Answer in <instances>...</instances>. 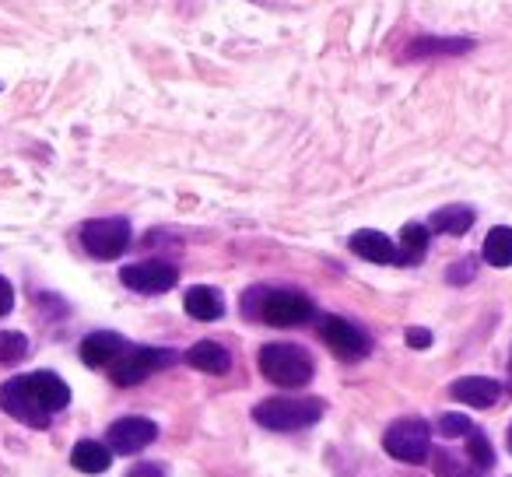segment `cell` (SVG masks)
I'll return each mask as SVG.
<instances>
[{
  "instance_id": "19",
  "label": "cell",
  "mask_w": 512,
  "mask_h": 477,
  "mask_svg": "<svg viewBox=\"0 0 512 477\" xmlns=\"http://www.w3.org/2000/svg\"><path fill=\"white\" fill-rule=\"evenodd\" d=\"M481 257L488 260L491 267H512V228L509 225H498L484 235Z\"/></svg>"
},
{
  "instance_id": "7",
  "label": "cell",
  "mask_w": 512,
  "mask_h": 477,
  "mask_svg": "<svg viewBox=\"0 0 512 477\" xmlns=\"http://www.w3.org/2000/svg\"><path fill=\"white\" fill-rule=\"evenodd\" d=\"M172 362H176V351L169 348H127L109 365V376L116 386H137L148 376H155L158 369H169Z\"/></svg>"
},
{
  "instance_id": "2",
  "label": "cell",
  "mask_w": 512,
  "mask_h": 477,
  "mask_svg": "<svg viewBox=\"0 0 512 477\" xmlns=\"http://www.w3.org/2000/svg\"><path fill=\"white\" fill-rule=\"evenodd\" d=\"M242 313L246 320H260L267 327H302L316 316L309 295L292 288H253L242 295Z\"/></svg>"
},
{
  "instance_id": "26",
  "label": "cell",
  "mask_w": 512,
  "mask_h": 477,
  "mask_svg": "<svg viewBox=\"0 0 512 477\" xmlns=\"http://www.w3.org/2000/svg\"><path fill=\"white\" fill-rule=\"evenodd\" d=\"M15 309V288L8 285V278H0V316H8Z\"/></svg>"
},
{
  "instance_id": "3",
  "label": "cell",
  "mask_w": 512,
  "mask_h": 477,
  "mask_svg": "<svg viewBox=\"0 0 512 477\" xmlns=\"http://www.w3.org/2000/svg\"><path fill=\"white\" fill-rule=\"evenodd\" d=\"M260 372L267 383L285 386V390H299L313 379V355L302 344L292 341H274L260 348Z\"/></svg>"
},
{
  "instance_id": "24",
  "label": "cell",
  "mask_w": 512,
  "mask_h": 477,
  "mask_svg": "<svg viewBox=\"0 0 512 477\" xmlns=\"http://www.w3.org/2000/svg\"><path fill=\"white\" fill-rule=\"evenodd\" d=\"M470 418L467 414H442L439 418V432L446 435V439H456V435H467L470 432Z\"/></svg>"
},
{
  "instance_id": "4",
  "label": "cell",
  "mask_w": 512,
  "mask_h": 477,
  "mask_svg": "<svg viewBox=\"0 0 512 477\" xmlns=\"http://www.w3.org/2000/svg\"><path fill=\"white\" fill-rule=\"evenodd\" d=\"M327 414V404L320 397H267L253 407L256 425L271 428V432H299L306 425Z\"/></svg>"
},
{
  "instance_id": "18",
  "label": "cell",
  "mask_w": 512,
  "mask_h": 477,
  "mask_svg": "<svg viewBox=\"0 0 512 477\" xmlns=\"http://www.w3.org/2000/svg\"><path fill=\"white\" fill-rule=\"evenodd\" d=\"M428 239H432V228L418 225V221H411V225H404V232H400V267H414L425 260L428 253Z\"/></svg>"
},
{
  "instance_id": "27",
  "label": "cell",
  "mask_w": 512,
  "mask_h": 477,
  "mask_svg": "<svg viewBox=\"0 0 512 477\" xmlns=\"http://www.w3.org/2000/svg\"><path fill=\"white\" fill-rule=\"evenodd\" d=\"M407 344H411V348H428V344H432V334L421 327H411L407 330Z\"/></svg>"
},
{
  "instance_id": "1",
  "label": "cell",
  "mask_w": 512,
  "mask_h": 477,
  "mask_svg": "<svg viewBox=\"0 0 512 477\" xmlns=\"http://www.w3.org/2000/svg\"><path fill=\"white\" fill-rule=\"evenodd\" d=\"M71 404V386L57 372H29L0 386V407L29 428H46L53 414Z\"/></svg>"
},
{
  "instance_id": "29",
  "label": "cell",
  "mask_w": 512,
  "mask_h": 477,
  "mask_svg": "<svg viewBox=\"0 0 512 477\" xmlns=\"http://www.w3.org/2000/svg\"><path fill=\"white\" fill-rule=\"evenodd\" d=\"M509 449H512V425H509Z\"/></svg>"
},
{
  "instance_id": "5",
  "label": "cell",
  "mask_w": 512,
  "mask_h": 477,
  "mask_svg": "<svg viewBox=\"0 0 512 477\" xmlns=\"http://www.w3.org/2000/svg\"><path fill=\"white\" fill-rule=\"evenodd\" d=\"M383 449L400 463H425L432 453V428L421 418H400L386 428Z\"/></svg>"
},
{
  "instance_id": "8",
  "label": "cell",
  "mask_w": 512,
  "mask_h": 477,
  "mask_svg": "<svg viewBox=\"0 0 512 477\" xmlns=\"http://www.w3.org/2000/svg\"><path fill=\"white\" fill-rule=\"evenodd\" d=\"M320 337L341 362H362V358L372 351L369 334H365L362 327H355L351 320H344V316H323Z\"/></svg>"
},
{
  "instance_id": "23",
  "label": "cell",
  "mask_w": 512,
  "mask_h": 477,
  "mask_svg": "<svg viewBox=\"0 0 512 477\" xmlns=\"http://www.w3.org/2000/svg\"><path fill=\"white\" fill-rule=\"evenodd\" d=\"M432 460H435V477H481V470H477L474 463L456 460L449 449H439Z\"/></svg>"
},
{
  "instance_id": "25",
  "label": "cell",
  "mask_w": 512,
  "mask_h": 477,
  "mask_svg": "<svg viewBox=\"0 0 512 477\" xmlns=\"http://www.w3.org/2000/svg\"><path fill=\"white\" fill-rule=\"evenodd\" d=\"M474 271H477L474 260H460V264H453L446 271V281H449V285H467V281L474 278Z\"/></svg>"
},
{
  "instance_id": "12",
  "label": "cell",
  "mask_w": 512,
  "mask_h": 477,
  "mask_svg": "<svg viewBox=\"0 0 512 477\" xmlns=\"http://www.w3.org/2000/svg\"><path fill=\"white\" fill-rule=\"evenodd\" d=\"M127 348L130 344L123 341L120 334H113V330H95V334H88L85 341H81V358H85V365H92V369H109Z\"/></svg>"
},
{
  "instance_id": "9",
  "label": "cell",
  "mask_w": 512,
  "mask_h": 477,
  "mask_svg": "<svg viewBox=\"0 0 512 477\" xmlns=\"http://www.w3.org/2000/svg\"><path fill=\"white\" fill-rule=\"evenodd\" d=\"M120 281L130 288V292L141 295H162L169 288H176L179 271L165 260H144V264H130L120 271Z\"/></svg>"
},
{
  "instance_id": "15",
  "label": "cell",
  "mask_w": 512,
  "mask_h": 477,
  "mask_svg": "<svg viewBox=\"0 0 512 477\" xmlns=\"http://www.w3.org/2000/svg\"><path fill=\"white\" fill-rule=\"evenodd\" d=\"M186 313L200 323H214V320H221V313H225V299H221L218 288L197 285L186 292Z\"/></svg>"
},
{
  "instance_id": "20",
  "label": "cell",
  "mask_w": 512,
  "mask_h": 477,
  "mask_svg": "<svg viewBox=\"0 0 512 477\" xmlns=\"http://www.w3.org/2000/svg\"><path fill=\"white\" fill-rule=\"evenodd\" d=\"M467 50H474V43L470 39H418V43L407 50V57H418V60H425V57H453V53H467Z\"/></svg>"
},
{
  "instance_id": "22",
  "label": "cell",
  "mask_w": 512,
  "mask_h": 477,
  "mask_svg": "<svg viewBox=\"0 0 512 477\" xmlns=\"http://www.w3.org/2000/svg\"><path fill=\"white\" fill-rule=\"evenodd\" d=\"M467 456H470V463H474L477 470L495 467V449H491L488 435L477 432V428H470V432H467Z\"/></svg>"
},
{
  "instance_id": "13",
  "label": "cell",
  "mask_w": 512,
  "mask_h": 477,
  "mask_svg": "<svg viewBox=\"0 0 512 477\" xmlns=\"http://www.w3.org/2000/svg\"><path fill=\"white\" fill-rule=\"evenodd\" d=\"M449 397L460 400V404H470V407H491L498 397H502V386L488 376H463L449 386Z\"/></svg>"
},
{
  "instance_id": "30",
  "label": "cell",
  "mask_w": 512,
  "mask_h": 477,
  "mask_svg": "<svg viewBox=\"0 0 512 477\" xmlns=\"http://www.w3.org/2000/svg\"><path fill=\"white\" fill-rule=\"evenodd\" d=\"M509 372H512V358H509ZM509 390H512V383H509Z\"/></svg>"
},
{
  "instance_id": "14",
  "label": "cell",
  "mask_w": 512,
  "mask_h": 477,
  "mask_svg": "<svg viewBox=\"0 0 512 477\" xmlns=\"http://www.w3.org/2000/svg\"><path fill=\"white\" fill-rule=\"evenodd\" d=\"M186 362L197 372H207V376H225V372L232 369V355H228L218 341H197L186 351Z\"/></svg>"
},
{
  "instance_id": "10",
  "label": "cell",
  "mask_w": 512,
  "mask_h": 477,
  "mask_svg": "<svg viewBox=\"0 0 512 477\" xmlns=\"http://www.w3.org/2000/svg\"><path fill=\"white\" fill-rule=\"evenodd\" d=\"M158 439V425L148 418H120L109 425V449L120 456H134Z\"/></svg>"
},
{
  "instance_id": "11",
  "label": "cell",
  "mask_w": 512,
  "mask_h": 477,
  "mask_svg": "<svg viewBox=\"0 0 512 477\" xmlns=\"http://www.w3.org/2000/svg\"><path fill=\"white\" fill-rule=\"evenodd\" d=\"M351 253L362 260H369V264H397L400 267V250L397 243H390V235L376 232V228H362V232H355L348 239Z\"/></svg>"
},
{
  "instance_id": "6",
  "label": "cell",
  "mask_w": 512,
  "mask_h": 477,
  "mask_svg": "<svg viewBox=\"0 0 512 477\" xmlns=\"http://www.w3.org/2000/svg\"><path fill=\"white\" fill-rule=\"evenodd\" d=\"M130 239V221L127 218H92L81 225V246L92 253L95 260H116L127 253Z\"/></svg>"
},
{
  "instance_id": "28",
  "label": "cell",
  "mask_w": 512,
  "mask_h": 477,
  "mask_svg": "<svg viewBox=\"0 0 512 477\" xmlns=\"http://www.w3.org/2000/svg\"><path fill=\"white\" fill-rule=\"evenodd\" d=\"M127 477H162V467H158V463H141V467H134Z\"/></svg>"
},
{
  "instance_id": "16",
  "label": "cell",
  "mask_w": 512,
  "mask_h": 477,
  "mask_svg": "<svg viewBox=\"0 0 512 477\" xmlns=\"http://www.w3.org/2000/svg\"><path fill=\"white\" fill-rule=\"evenodd\" d=\"M109 460H113V449H109L106 442L81 439L78 446L71 449V463L81 474H102V470H109Z\"/></svg>"
},
{
  "instance_id": "17",
  "label": "cell",
  "mask_w": 512,
  "mask_h": 477,
  "mask_svg": "<svg viewBox=\"0 0 512 477\" xmlns=\"http://www.w3.org/2000/svg\"><path fill=\"white\" fill-rule=\"evenodd\" d=\"M474 207L467 204H449V207H439V211L432 214V221H428V228L432 232H442V235H463L474 228Z\"/></svg>"
},
{
  "instance_id": "21",
  "label": "cell",
  "mask_w": 512,
  "mask_h": 477,
  "mask_svg": "<svg viewBox=\"0 0 512 477\" xmlns=\"http://www.w3.org/2000/svg\"><path fill=\"white\" fill-rule=\"evenodd\" d=\"M29 355V337L18 330H0V365H18Z\"/></svg>"
}]
</instances>
